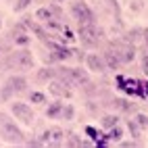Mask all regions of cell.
Masks as SVG:
<instances>
[{
  "mask_svg": "<svg viewBox=\"0 0 148 148\" xmlns=\"http://www.w3.org/2000/svg\"><path fill=\"white\" fill-rule=\"evenodd\" d=\"M2 65L8 69H15V71H29L34 67V54L27 48H21V50H15L13 54H8L2 61Z\"/></svg>",
  "mask_w": 148,
  "mask_h": 148,
  "instance_id": "obj_1",
  "label": "cell"
},
{
  "mask_svg": "<svg viewBox=\"0 0 148 148\" xmlns=\"http://www.w3.org/2000/svg\"><path fill=\"white\" fill-rule=\"evenodd\" d=\"M0 138L8 144H23V132L17 127V123L8 115H0Z\"/></svg>",
  "mask_w": 148,
  "mask_h": 148,
  "instance_id": "obj_2",
  "label": "cell"
},
{
  "mask_svg": "<svg viewBox=\"0 0 148 148\" xmlns=\"http://www.w3.org/2000/svg\"><path fill=\"white\" fill-rule=\"evenodd\" d=\"M102 36H104V32H102V29H98L96 23L79 25V32H77V38H79L82 46H86V48H96V46H100Z\"/></svg>",
  "mask_w": 148,
  "mask_h": 148,
  "instance_id": "obj_3",
  "label": "cell"
},
{
  "mask_svg": "<svg viewBox=\"0 0 148 148\" xmlns=\"http://www.w3.org/2000/svg\"><path fill=\"white\" fill-rule=\"evenodd\" d=\"M106 48L119 54V58H121V63H123V65H125V63H132V61H134V56H136V44L127 42V40H123V42L113 40V42H108Z\"/></svg>",
  "mask_w": 148,
  "mask_h": 148,
  "instance_id": "obj_4",
  "label": "cell"
},
{
  "mask_svg": "<svg viewBox=\"0 0 148 148\" xmlns=\"http://www.w3.org/2000/svg\"><path fill=\"white\" fill-rule=\"evenodd\" d=\"M71 15L75 17V21L79 23V25H88V23H94L96 21L92 8L88 6L84 0H75V2L71 4Z\"/></svg>",
  "mask_w": 148,
  "mask_h": 148,
  "instance_id": "obj_5",
  "label": "cell"
},
{
  "mask_svg": "<svg viewBox=\"0 0 148 148\" xmlns=\"http://www.w3.org/2000/svg\"><path fill=\"white\" fill-rule=\"evenodd\" d=\"M11 113L15 115V119L21 121L23 125H34L36 115H34V108L29 104H25V102H13L11 104Z\"/></svg>",
  "mask_w": 148,
  "mask_h": 148,
  "instance_id": "obj_6",
  "label": "cell"
},
{
  "mask_svg": "<svg viewBox=\"0 0 148 148\" xmlns=\"http://www.w3.org/2000/svg\"><path fill=\"white\" fill-rule=\"evenodd\" d=\"M65 140V132L61 127H50V130H46L42 134V144H50V146H61Z\"/></svg>",
  "mask_w": 148,
  "mask_h": 148,
  "instance_id": "obj_7",
  "label": "cell"
},
{
  "mask_svg": "<svg viewBox=\"0 0 148 148\" xmlns=\"http://www.w3.org/2000/svg\"><path fill=\"white\" fill-rule=\"evenodd\" d=\"M36 17L40 21H50V19H61L63 17V8L56 6V4H48V6H42L36 11Z\"/></svg>",
  "mask_w": 148,
  "mask_h": 148,
  "instance_id": "obj_8",
  "label": "cell"
},
{
  "mask_svg": "<svg viewBox=\"0 0 148 148\" xmlns=\"http://www.w3.org/2000/svg\"><path fill=\"white\" fill-rule=\"evenodd\" d=\"M86 65H88V69L94 71V73H106V71H108V67H106V63H104V56H102V54H88V56H86Z\"/></svg>",
  "mask_w": 148,
  "mask_h": 148,
  "instance_id": "obj_9",
  "label": "cell"
},
{
  "mask_svg": "<svg viewBox=\"0 0 148 148\" xmlns=\"http://www.w3.org/2000/svg\"><path fill=\"white\" fill-rule=\"evenodd\" d=\"M48 88H50V94L56 96V98H69V96H71L69 86H67L63 79H58V77H54V79L48 82Z\"/></svg>",
  "mask_w": 148,
  "mask_h": 148,
  "instance_id": "obj_10",
  "label": "cell"
},
{
  "mask_svg": "<svg viewBox=\"0 0 148 148\" xmlns=\"http://www.w3.org/2000/svg\"><path fill=\"white\" fill-rule=\"evenodd\" d=\"M6 84L13 88L15 94H23V92L27 90V79H25L23 75H11V77L6 79Z\"/></svg>",
  "mask_w": 148,
  "mask_h": 148,
  "instance_id": "obj_11",
  "label": "cell"
},
{
  "mask_svg": "<svg viewBox=\"0 0 148 148\" xmlns=\"http://www.w3.org/2000/svg\"><path fill=\"white\" fill-rule=\"evenodd\" d=\"M104 63H106V67L108 69H111V71H117V69H119L123 63H121V58H119V54H117V52H113V50H108V48H106V50H104Z\"/></svg>",
  "mask_w": 148,
  "mask_h": 148,
  "instance_id": "obj_12",
  "label": "cell"
},
{
  "mask_svg": "<svg viewBox=\"0 0 148 148\" xmlns=\"http://www.w3.org/2000/svg\"><path fill=\"white\" fill-rule=\"evenodd\" d=\"M54 77H56V69L44 67V69H40V71L36 73V82H38V84H48L50 79H54Z\"/></svg>",
  "mask_w": 148,
  "mask_h": 148,
  "instance_id": "obj_13",
  "label": "cell"
},
{
  "mask_svg": "<svg viewBox=\"0 0 148 148\" xmlns=\"http://www.w3.org/2000/svg\"><path fill=\"white\" fill-rule=\"evenodd\" d=\"M61 111H63V102L54 100L50 106L46 108V117H48V119H61Z\"/></svg>",
  "mask_w": 148,
  "mask_h": 148,
  "instance_id": "obj_14",
  "label": "cell"
},
{
  "mask_svg": "<svg viewBox=\"0 0 148 148\" xmlns=\"http://www.w3.org/2000/svg\"><path fill=\"white\" fill-rule=\"evenodd\" d=\"M71 75H73V82H75V86H84L86 82H90V77H88V73L84 71V69H71Z\"/></svg>",
  "mask_w": 148,
  "mask_h": 148,
  "instance_id": "obj_15",
  "label": "cell"
},
{
  "mask_svg": "<svg viewBox=\"0 0 148 148\" xmlns=\"http://www.w3.org/2000/svg\"><path fill=\"white\" fill-rule=\"evenodd\" d=\"M113 106L117 108V111H121V113H132V102L130 100H125V98H115L113 100Z\"/></svg>",
  "mask_w": 148,
  "mask_h": 148,
  "instance_id": "obj_16",
  "label": "cell"
},
{
  "mask_svg": "<svg viewBox=\"0 0 148 148\" xmlns=\"http://www.w3.org/2000/svg\"><path fill=\"white\" fill-rule=\"evenodd\" d=\"M100 125L104 127V130H111V127L119 125V115H104L100 119Z\"/></svg>",
  "mask_w": 148,
  "mask_h": 148,
  "instance_id": "obj_17",
  "label": "cell"
},
{
  "mask_svg": "<svg viewBox=\"0 0 148 148\" xmlns=\"http://www.w3.org/2000/svg\"><path fill=\"white\" fill-rule=\"evenodd\" d=\"M73 117H75V106H73V104H63L61 119H63V121H71Z\"/></svg>",
  "mask_w": 148,
  "mask_h": 148,
  "instance_id": "obj_18",
  "label": "cell"
},
{
  "mask_svg": "<svg viewBox=\"0 0 148 148\" xmlns=\"http://www.w3.org/2000/svg\"><path fill=\"white\" fill-rule=\"evenodd\" d=\"M142 34H144V29H130V32H127V36H125V40L127 42H132V44H136L138 40H142Z\"/></svg>",
  "mask_w": 148,
  "mask_h": 148,
  "instance_id": "obj_19",
  "label": "cell"
},
{
  "mask_svg": "<svg viewBox=\"0 0 148 148\" xmlns=\"http://www.w3.org/2000/svg\"><path fill=\"white\" fill-rule=\"evenodd\" d=\"M127 130H130V134L136 138V140H140V138H142V132H144L136 121H127Z\"/></svg>",
  "mask_w": 148,
  "mask_h": 148,
  "instance_id": "obj_20",
  "label": "cell"
},
{
  "mask_svg": "<svg viewBox=\"0 0 148 148\" xmlns=\"http://www.w3.org/2000/svg\"><path fill=\"white\" fill-rule=\"evenodd\" d=\"M108 138H111V140H115V142H119L121 138H123V127H121V125L111 127V130H108Z\"/></svg>",
  "mask_w": 148,
  "mask_h": 148,
  "instance_id": "obj_21",
  "label": "cell"
},
{
  "mask_svg": "<svg viewBox=\"0 0 148 148\" xmlns=\"http://www.w3.org/2000/svg\"><path fill=\"white\" fill-rule=\"evenodd\" d=\"M13 88L11 86H8V84H4L2 86V90H0V100H2V102H6V100H11V98H13Z\"/></svg>",
  "mask_w": 148,
  "mask_h": 148,
  "instance_id": "obj_22",
  "label": "cell"
},
{
  "mask_svg": "<svg viewBox=\"0 0 148 148\" xmlns=\"http://www.w3.org/2000/svg\"><path fill=\"white\" fill-rule=\"evenodd\" d=\"M29 100H32L34 104H44V102H46V94H42V92H32V94H29Z\"/></svg>",
  "mask_w": 148,
  "mask_h": 148,
  "instance_id": "obj_23",
  "label": "cell"
},
{
  "mask_svg": "<svg viewBox=\"0 0 148 148\" xmlns=\"http://www.w3.org/2000/svg\"><path fill=\"white\" fill-rule=\"evenodd\" d=\"M13 40H15V44H17V46H27L32 38H29V36H27V32H25V34H19V36H15Z\"/></svg>",
  "mask_w": 148,
  "mask_h": 148,
  "instance_id": "obj_24",
  "label": "cell"
},
{
  "mask_svg": "<svg viewBox=\"0 0 148 148\" xmlns=\"http://www.w3.org/2000/svg\"><path fill=\"white\" fill-rule=\"evenodd\" d=\"M134 121H136L138 125H140L142 130H148V117H146V115H142V113H138Z\"/></svg>",
  "mask_w": 148,
  "mask_h": 148,
  "instance_id": "obj_25",
  "label": "cell"
},
{
  "mask_svg": "<svg viewBox=\"0 0 148 148\" xmlns=\"http://www.w3.org/2000/svg\"><path fill=\"white\" fill-rule=\"evenodd\" d=\"M67 146H88V142H84V140H79L77 136H69V140H67Z\"/></svg>",
  "mask_w": 148,
  "mask_h": 148,
  "instance_id": "obj_26",
  "label": "cell"
},
{
  "mask_svg": "<svg viewBox=\"0 0 148 148\" xmlns=\"http://www.w3.org/2000/svg\"><path fill=\"white\" fill-rule=\"evenodd\" d=\"M29 4H32V0H17L15 2V11H25Z\"/></svg>",
  "mask_w": 148,
  "mask_h": 148,
  "instance_id": "obj_27",
  "label": "cell"
},
{
  "mask_svg": "<svg viewBox=\"0 0 148 148\" xmlns=\"http://www.w3.org/2000/svg\"><path fill=\"white\" fill-rule=\"evenodd\" d=\"M86 134H88V136H90V138H94V140H96V138H98V132L94 130V127H90V125H88V127H86Z\"/></svg>",
  "mask_w": 148,
  "mask_h": 148,
  "instance_id": "obj_28",
  "label": "cell"
},
{
  "mask_svg": "<svg viewBox=\"0 0 148 148\" xmlns=\"http://www.w3.org/2000/svg\"><path fill=\"white\" fill-rule=\"evenodd\" d=\"M142 71L148 75V54H144V56H142Z\"/></svg>",
  "mask_w": 148,
  "mask_h": 148,
  "instance_id": "obj_29",
  "label": "cell"
},
{
  "mask_svg": "<svg viewBox=\"0 0 148 148\" xmlns=\"http://www.w3.org/2000/svg\"><path fill=\"white\" fill-rule=\"evenodd\" d=\"M142 40H144V42H146V46H148V27L144 29V34H142Z\"/></svg>",
  "mask_w": 148,
  "mask_h": 148,
  "instance_id": "obj_30",
  "label": "cell"
},
{
  "mask_svg": "<svg viewBox=\"0 0 148 148\" xmlns=\"http://www.w3.org/2000/svg\"><path fill=\"white\" fill-rule=\"evenodd\" d=\"M121 146L123 148H132V146H136V142H121Z\"/></svg>",
  "mask_w": 148,
  "mask_h": 148,
  "instance_id": "obj_31",
  "label": "cell"
},
{
  "mask_svg": "<svg viewBox=\"0 0 148 148\" xmlns=\"http://www.w3.org/2000/svg\"><path fill=\"white\" fill-rule=\"evenodd\" d=\"M0 27H2V19H0Z\"/></svg>",
  "mask_w": 148,
  "mask_h": 148,
  "instance_id": "obj_32",
  "label": "cell"
},
{
  "mask_svg": "<svg viewBox=\"0 0 148 148\" xmlns=\"http://www.w3.org/2000/svg\"><path fill=\"white\" fill-rule=\"evenodd\" d=\"M58 2H63V0H58Z\"/></svg>",
  "mask_w": 148,
  "mask_h": 148,
  "instance_id": "obj_33",
  "label": "cell"
}]
</instances>
